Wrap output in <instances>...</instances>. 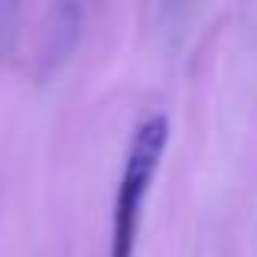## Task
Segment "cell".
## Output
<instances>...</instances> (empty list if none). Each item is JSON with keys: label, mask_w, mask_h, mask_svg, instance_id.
Segmentation results:
<instances>
[{"label": "cell", "mask_w": 257, "mask_h": 257, "mask_svg": "<svg viewBox=\"0 0 257 257\" xmlns=\"http://www.w3.org/2000/svg\"><path fill=\"white\" fill-rule=\"evenodd\" d=\"M166 140H170V117L166 114H150L134 134L131 150H127V160H124V173H120V182H117V195H114L111 257H134L144 195L150 189L153 176H157Z\"/></svg>", "instance_id": "cell-1"}]
</instances>
